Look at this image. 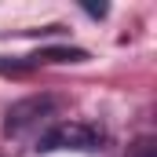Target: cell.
<instances>
[{
	"instance_id": "obj_1",
	"label": "cell",
	"mask_w": 157,
	"mask_h": 157,
	"mask_svg": "<svg viewBox=\"0 0 157 157\" xmlns=\"http://www.w3.org/2000/svg\"><path fill=\"white\" fill-rule=\"evenodd\" d=\"M99 146H102V132L95 124H80V121H66V124L48 128L37 143L40 154H51V150H99Z\"/></svg>"
},
{
	"instance_id": "obj_2",
	"label": "cell",
	"mask_w": 157,
	"mask_h": 157,
	"mask_svg": "<svg viewBox=\"0 0 157 157\" xmlns=\"http://www.w3.org/2000/svg\"><path fill=\"white\" fill-rule=\"evenodd\" d=\"M51 110H55V99H51V95H33V99L15 102V106L7 110V135H22V132H29V128L40 124Z\"/></svg>"
},
{
	"instance_id": "obj_3",
	"label": "cell",
	"mask_w": 157,
	"mask_h": 157,
	"mask_svg": "<svg viewBox=\"0 0 157 157\" xmlns=\"http://www.w3.org/2000/svg\"><path fill=\"white\" fill-rule=\"evenodd\" d=\"M128 157H157V146H154V139H139L132 150H128Z\"/></svg>"
},
{
	"instance_id": "obj_4",
	"label": "cell",
	"mask_w": 157,
	"mask_h": 157,
	"mask_svg": "<svg viewBox=\"0 0 157 157\" xmlns=\"http://www.w3.org/2000/svg\"><path fill=\"white\" fill-rule=\"evenodd\" d=\"M84 11L95 15V18H102V15H106V4H84Z\"/></svg>"
}]
</instances>
